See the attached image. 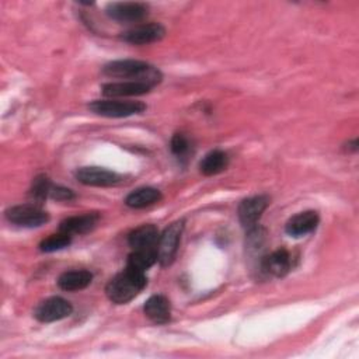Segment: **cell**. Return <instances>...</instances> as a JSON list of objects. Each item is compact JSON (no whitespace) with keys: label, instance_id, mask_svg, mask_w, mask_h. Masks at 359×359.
Listing matches in <instances>:
<instances>
[{"label":"cell","instance_id":"cell-22","mask_svg":"<svg viewBox=\"0 0 359 359\" xmlns=\"http://www.w3.org/2000/svg\"><path fill=\"white\" fill-rule=\"evenodd\" d=\"M50 188L52 184L49 181V178L46 175H38L34 178L32 181V187L29 191V196L32 198V201H35L36 203H42L50 194Z\"/></svg>","mask_w":359,"mask_h":359},{"label":"cell","instance_id":"cell-18","mask_svg":"<svg viewBox=\"0 0 359 359\" xmlns=\"http://www.w3.org/2000/svg\"><path fill=\"white\" fill-rule=\"evenodd\" d=\"M163 195L157 188L153 187H142L135 191H132L126 199L125 203L132 209H142L146 206H150L158 201H161Z\"/></svg>","mask_w":359,"mask_h":359},{"label":"cell","instance_id":"cell-23","mask_svg":"<svg viewBox=\"0 0 359 359\" xmlns=\"http://www.w3.org/2000/svg\"><path fill=\"white\" fill-rule=\"evenodd\" d=\"M170 147H171V151L177 157L184 158L189 153V150H191V143H189V139L184 133H175L171 137Z\"/></svg>","mask_w":359,"mask_h":359},{"label":"cell","instance_id":"cell-7","mask_svg":"<svg viewBox=\"0 0 359 359\" xmlns=\"http://www.w3.org/2000/svg\"><path fill=\"white\" fill-rule=\"evenodd\" d=\"M72 311H73V306L66 299L53 296L41 302L36 306L34 316L41 323H53V321H59L62 318L69 317Z\"/></svg>","mask_w":359,"mask_h":359},{"label":"cell","instance_id":"cell-1","mask_svg":"<svg viewBox=\"0 0 359 359\" xmlns=\"http://www.w3.org/2000/svg\"><path fill=\"white\" fill-rule=\"evenodd\" d=\"M102 72L108 77L122 79L125 81H140L150 86L151 88L157 86L163 79V74L157 67L147 62L133 59L109 62L104 66Z\"/></svg>","mask_w":359,"mask_h":359},{"label":"cell","instance_id":"cell-2","mask_svg":"<svg viewBox=\"0 0 359 359\" xmlns=\"http://www.w3.org/2000/svg\"><path fill=\"white\" fill-rule=\"evenodd\" d=\"M147 278L144 272L126 266L116 273L105 286L107 297L115 304H125L136 297L146 286Z\"/></svg>","mask_w":359,"mask_h":359},{"label":"cell","instance_id":"cell-11","mask_svg":"<svg viewBox=\"0 0 359 359\" xmlns=\"http://www.w3.org/2000/svg\"><path fill=\"white\" fill-rule=\"evenodd\" d=\"M320 222V216L316 210H304L290 217L285 226L286 233L290 237H303L313 233Z\"/></svg>","mask_w":359,"mask_h":359},{"label":"cell","instance_id":"cell-8","mask_svg":"<svg viewBox=\"0 0 359 359\" xmlns=\"http://www.w3.org/2000/svg\"><path fill=\"white\" fill-rule=\"evenodd\" d=\"M76 178L90 187H114L123 181L121 174L101 167H81L76 171Z\"/></svg>","mask_w":359,"mask_h":359},{"label":"cell","instance_id":"cell-10","mask_svg":"<svg viewBox=\"0 0 359 359\" xmlns=\"http://www.w3.org/2000/svg\"><path fill=\"white\" fill-rule=\"evenodd\" d=\"M268 205H269V198L265 195H257V196L244 199L238 205L240 223L247 229L257 226V222L259 220V217L262 216Z\"/></svg>","mask_w":359,"mask_h":359},{"label":"cell","instance_id":"cell-20","mask_svg":"<svg viewBox=\"0 0 359 359\" xmlns=\"http://www.w3.org/2000/svg\"><path fill=\"white\" fill-rule=\"evenodd\" d=\"M157 262L156 250H133L128 258V266L140 272H146Z\"/></svg>","mask_w":359,"mask_h":359},{"label":"cell","instance_id":"cell-9","mask_svg":"<svg viewBox=\"0 0 359 359\" xmlns=\"http://www.w3.org/2000/svg\"><path fill=\"white\" fill-rule=\"evenodd\" d=\"M165 35V28L158 22H149V24H140L126 32L121 36L125 42L132 45H147L151 42H157L163 39Z\"/></svg>","mask_w":359,"mask_h":359},{"label":"cell","instance_id":"cell-15","mask_svg":"<svg viewBox=\"0 0 359 359\" xmlns=\"http://www.w3.org/2000/svg\"><path fill=\"white\" fill-rule=\"evenodd\" d=\"M143 311L146 317L154 324H165L170 321L171 317L170 302L163 294L150 296L143 306Z\"/></svg>","mask_w":359,"mask_h":359},{"label":"cell","instance_id":"cell-5","mask_svg":"<svg viewBox=\"0 0 359 359\" xmlns=\"http://www.w3.org/2000/svg\"><path fill=\"white\" fill-rule=\"evenodd\" d=\"M6 217L10 223L22 227H39L49 220V215L35 203L11 206L6 210Z\"/></svg>","mask_w":359,"mask_h":359},{"label":"cell","instance_id":"cell-14","mask_svg":"<svg viewBox=\"0 0 359 359\" xmlns=\"http://www.w3.org/2000/svg\"><path fill=\"white\" fill-rule=\"evenodd\" d=\"M158 230L153 224H143L133 231H130L128 237V243L133 250H156L158 243Z\"/></svg>","mask_w":359,"mask_h":359},{"label":"cell","instance_id":"cell-4","mask_svg":"<svg viewBox=\"0 0 359 359\" xmlns=\"http://www.w3.org/2000/svg\"><path fill=\"white\" fill-rule=\"evenodd\" d=\"M182 231H184V220H177L168 224L164 229V231L160 234L158 243H157V261L160 262L161 266H168L172 264L178 251Z\"/></svg>","mask_w":359,"mask_h":359},{"label":"cell","instance_id":"cell-12","mask_svg":"<svg viewBox=\"0 0 359 359\" xmlns=\"http://www.w3.org/2000/svg\"><path fill=\"white\" fill-rule=\"evenodd\" d=\"M261 268L268 275H272L275 278H282L292 268V257L289 251L285 248L275 250L261 259Z\"/></svg>","mask_w":359,"mask_h":359},{"label":"cell","instance_id":"cell-19","mask_svg":"<svg viewBox=\"0 0 359 359\" xmlns=\"http://www.w3.org/2000/svg\"><path fill=\"white\" fill-rule=\"evenodd\" d=\"M229 165V156L223 150L209 151L199 163V170L203 175H216L224 171Z\"/></svg>","mask_w":359,"mask_h":359},{"label":"cell","instance_id":"cell-3","mask_svg":"<svg viewBox=\"0 0 359 359\" xmlns=\"http://www.w3.org/2000/svg\"><path fill=\"white\" fill-rule=\"evenodd\" d=\"M90 111L97 115L107 116V118H125L136 114H142L146 109V105L140 101H130V100H95L88 104Z\"/></svg>","mask_w":359,"mask_h":359},{"label":"cell","instance_id":"cell-17","mask_svg":"<svg viewBox=\"0 0 359 359\" xmlns=\"http://www.w3.org/2000/svg\"><path fill=\"white\" fill-rule=\"evenodd\" d=\"M93 280V273L87 269L66 271L57 278V286L66 292H76L86 289Z\"/></svg>","mask_w":359,"mask_h":359},{"label":"cell","instance_id":"cell-21","mask_svg":"<svg viewBox=\"0 0 359 359\" xmlns=\"http://www.w3.org/2000/svg\"><path fill=\"white\" fill-rule=\"evenodd\" d=\"M70 243H72V236L67 233L59 231L57 234H52V236L46 237L45 240H42L39 244V248L43 252H53V251L69 247Z\"/></svg>","mask_w":359,"mask_h":359},{"label":"cell","instance_id":"cell-6","mask_svg":"<svg viewBox=\"0 0 359 359\" xmlns=\"http://www.w3.org/2000/svg\"><path fill=\"white\" fill-rule=\"evenodd\" d=\"M105 11L109 18L118 22H139L147 17L149 7L139 1H116L109 3Z\"/></svg>","mask_w":359,"mask_h":359},{"label":"cell","instance_id":"cell-24","mask_svg":"<svg viewBox=\"0 0 359 359\" xmlns=\"http://www.w3.org/2000/svg\"><path fill=\"white\" fill-rule=\"evenodd\" d=\"M49 196L56 201H72L74 198V194L72 189L65 188L62 185H52Z\"/></svg>","mask_w":359,"mask_h":359},{"label":"cell","instance_id":"cell-16","mask_svg":"<svg viewBox=\"0 0 359 359\" xmlns=\"http://www.w3.org/2000/svg\"><path fill=\"white\" fill-rule=\"evenodd\" d=\"M100 220V215L95 212L91 213H84V215H79V216H72L65 219L60 226L59 230L67 234H86L88 231H91L97 223Z\"/></svg>","mask_w":359,"mask_h":359},{"label":"cell","instance_id":"cell-13","mask_svg":"<svg viewBox=\"0 0 359 359\" xmlns=\"http://www.w3.org/2000/svg\"><path fill=\"white\" fill-rule=\"evenodd\" d=\"M151 90L150 86L140 83V81H115V83H107L102 86V94L105 97L111 98H119V97H136L146 94Z\"/></svg>","mask_w":359,"mask_h":359}]
</instances>
